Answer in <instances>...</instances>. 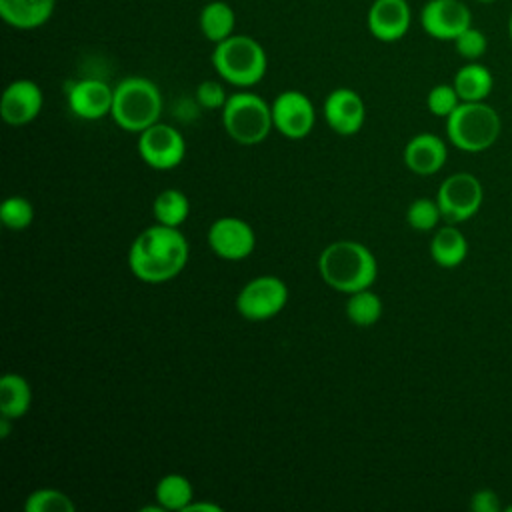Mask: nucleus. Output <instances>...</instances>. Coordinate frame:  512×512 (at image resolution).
<instances>
[{"label":"nucleus","instance_id":"nucleus-1","mask_svg":"<svg viewBox=\"0 0 512 512\" xmlns=\"http://www.w3.org/2000/svg\"><path fill=\"white\" fill-rule=\"evenodd\" d=\"M188 252V240L178 228L156 222L134 238L128 266L142 282L158 284L176 278L184 270Z\"/></svg>","mask_w":512,"mask_h":512},{"label":"nucleus","instance_id":"nucleus-2","mask_svg":"<svg viewBox=\"0 0 512 512\" xmlns=\"http://www.w3.org/2000/svg\"><path fill=\"white\" fill-rule=\"evenodd\" d=\"M318 272L330 288L352 294L374 284L378 262L366 244L358 240H336L320 252Z\"/></svg>","mask_w":512,"mask_h":512},{"label":"nucleus","instance_id":"nucleus-3","mask_svg":"<svg viewBox=\"0 0 512 512\" xmlns=\"http://www.w3.org/2000/svg\"><path fill=\"white\" fill-rule=\"evenodd\" d=\"M212 66L224 82L238 88H250L264 78L268 56L256 38L248 34H232L214 44Z\"/></svg>","mask_w":512,"mask_h":512},{"label":"nucleus","instance_id":"nucleus-4","mask_svg":"<svg viewBox=\"0 0 512 512\" xmlns=\"http://www.w3.org/2000/svg\"><path fill=\"white\" fill-rule=\"evenodd\" d=\"M162 94L156 82L144 76H128L114 86L112 120L126 132L140 134L160 122Z\"/></svg>","mask_w":512,"mask_h":512},{"label":"nucleus","instance_id":"nucleus-5","mask_svg":"<svg viewBox=\"0 0 512 512\" xmlns=\"http://www.w3.org/2000/svg\"><path fill=\"white\" fill-rule=\"evenodd\" d=\"M500 132L502 120L486 100L460 102L446 118V136L462 152L476 154L488 150L496 144Z\"/></svg>","mask_w":512,"mask_h":512},{"label":"nucleus","instance_id":"nucleus-6","mask_svg":"<svg viewBox=\"0 0 512 512\" xmlns=\"http://www.w3.org/2000/svg\"><path fill=\"white\" fill-rule=\"evenodd\" d=\"M222 126L226 134L242 146L260 144L274 128L272 106L262 96L248 90L230 94L222 108Z\"/></svg>","mask_w":512,"mask_h":512},{"label":"nucleus","instance_id":"nucleus-7","mask_svg":"<svg viewBox=\"0 0 512 512\" xmlns=\"http://www.w3.org/2000/svg\"><path fill=\"white\" fill-rule=\"evenodd\" d=\"M436 202L444 222L460 224L480 210L484 202V188L472 172H454L438 186Z\"/></svg>","mask_w":512,"mask_h":512},{"label":"nucleus","instance_id":"nucleus-8","mask_svg":"<svg viewBox=\"0 0 512 512\" xmlns=\"http://www.w3.org/2000/svg\"><path fill=\"white\" fill-rule=\"evenodd\" d=\"M288 304V286L282 278L262 274L246 282L236 296V310L250 322L270 320Z\"/></svg>","mask_w":512,"mask_h":512},{"label":"nucleus","instance_id":"nucleus-9","mask_svg":"<svg viewBox=\"0 0 512 512\" xmlns=\"http://www.w3.org/2000/svg\"><path fill=\"white\" fill-rule=\"evenodd\" d=\"M138 154L154 170H172L184 160L186 142L174 126L156 122L138 134Z\"/></svg>","mask_w":512,"mask_h":512},{"label":"nucleus","instance_id":"nucleus-10","mask_svg":"<svg viewBox=\"0 0 512 512\" xmlns=\"http://www.w3.org/2000/svg\"><path fill=\"white\" fill-rule=\"evenodd\" d=\"M272 122L282 136L290 140H300L308 136L314 128V104L300 90H284L272 102Z\"/></svg>","mask_w":512,"mask_h":512},{"label":"nucleus","instance_id":"nucleus-11","mask_svg":"<svg viewBox=\"0 0 512 512\" xmlns=\"http://www.w3.org/2000/svg\"><path fill=\"white\" fill-rule=\"evenodd\" d=\"M208 246L222 260H244L256 248L254 228L236 216L216 218L208 228Z\"/></svg>","mask_w":512,"mask_h":512},{"label":"nucleus","instance_id":"nucleus-12","mask_svg":"<svg viewBox=\"0 0 512 512\" xmlns=\"http://www.w3.org/2000/svg\"><path fill=\"white\" fill-rule=\"evenodd\" d=\"M420 26L434 40L454 42L472 26V12L462 0H428L420 10Z\"/></svg>","mask_w":512,"mask_h":512},{"label":"nucleus","instance_id":"nucleus-13","mask_svg":"<svg viewBox=\"0 0 512 512\" xmlns=\"http://www.w3.org/2000/svg\"><path fill=\"white\" fill-rule=\"evenodd\" d=\"M44 104L40 86L34 80L18 78L10 82L0 100V116L10 126H24L32 122Z\"/></svg>","mask_w":512,"mask_h":512},{"label":"nucleus","instance_id":"nucleus-14","mask_svg":"<svg viewBox=\"0 0 512 512\" xmlns=\"http://www.w3.org/2000/svg\"><path fill=\"white\" fill-rule=\"evenodd\" d=\"M324 120L340 136L356 134L366 120V104L352 88H336L324 100Z\"/></svg>","mask_w":512,"mask_h":512},{"label":"nucleus","instance_id":"nucleus-15","mask_svg":"<svg viewBox=\"0 0 512 512\" xmlns=\"http://www.w3.org/2000/svg\"><path fill=\"white\" fill-rule=\"evenodd\" d=\"M412 24V10L406 0H374L368 8V32L380 42H398Z\"/></svg>","mask_w":512,"mask_h":512},{"label":"nucleus","instance_id":"nucleus-16","mask_svg":"<svg viewBox=\"0 0 512 512\" xmlns=\"http://www.w3.org/2000/svg\"><path fill=\"white\" fill-rule=\"evenodd\" d=\"M114 88L98 78H84L68 88V106L82 120H100L112 112Z\"/></svg>","mask_w":512,"mask_h":512},{"label":"nucleus","instance_id":"nucleus-17","mask_svg":"<svg viewBox=\"0 0 512 512\" xmlns=\"http://www.w3.org/2000/svg\"><path fill=\"white\" fill-rule=\"evenodd\" d=\"M446 158H448L446 142L432 132L416 134L404 146V164L408 166L410 172L418 176L436 174L446 164Z\"/></svg>","mask_w":512,"mask_h":512},{"label":"nucleus","instance_id":"nucleus-18","mask_svg":"<svg viewBox=\"0 0 512 512\" xmlns=\"http://www.w3.org/2000/svg\"><path fill=\"white\" fill-rule=\"evenodd\" d=\"M56 10V0H0L2 20L16 30L44 26Z\"/></svg>","mask_w":512,"mask_h":512},{"label":"nucleus","instance_id":"nucleus-19","mask_svg":"<svg viewBox=\"0 0 512 512\" xmlns=\"http://www.w3.org/2000/svg\"><path fill=\"white\" fill-rule=\"evenodd\" d=\"M468 240L456 224L436 228L430 240V256L440 268H456L466 260Z\"/></svg>","mask_w":512,"mask_h":512},{"label":"nucleus","instance_id":"nucleus-20","mask_svg":"<svg viewBox=\"0 0 512 512\" xmlns=\"http://www.w3.org/2000/svg\"><path fill=\"white\" fill-rule=\"evenodd\" d=\"M452 84L462 102H480L490 96L494 88V78L492 72L476 60L460 66L454 74Z\"/></svg>","mask_w":512,"mask_h":512},{"label":"nucleus","instance_id":"nucleus-21","mask_svg":"<svg viewBox=\"0 0 512 512\" xmlns=\"http://www.w3.org/2000/svg\"><path fill=\"white\" fill-rule=\"evenodd\" d=\"M198 26H200L202 36L208 42L218 44L234 34L236 12L228 2L212 0L202 6L200 16H198Z\"/></svg>","mask_w":512,"mask_h":512},{"label":"nucleus","instance_id":"nucleus-22","mask_svg":"<svg viewBox=\"0 0 512 512\" xmlns=\"http://www.w3.org/2000/svg\"><path fill=\"white\" fill-rule=\"evenodd\" d=\"M32 406V388L20 374L8 372L0 378V414L12 420L22 418Z\"/></svg>","mask_w":512,"mask_h":512},{"label":"nucleus","instance_id":"nucleus-23","mask_svg":"<svg viewBox=\"0 0 512 512\" xmlns=\"http://www.w3.org/2000/svg\"><path fill=\"white\" fill-rule=\"evenodd\" d=\"M154 496L166 512H184L194 500V488L186 476L170 472L156 482Z\"/></svg>","mask_w":512,"mask_h":512},{"label":"nucleus","instance_id":"nucleus-24","mask_svg":"<svg viewBox=\"0 0 512 512\" xmlns=\"http://www.w3.org/2000/svg\"><path fill=\"white\" fill-rule=\"evenodd\" d=\"M152 214L158 224L178 228L190 214V200L182 190L166 188L154 198Z\"/></svg>","mask_w":512,"mask_h":512},{"label":"nucleus","instance_id":"nucleus-25","mask_svg":"<svg viewBox=\"0 0 512 512\" xmlns=\"http://www.w3.org/2000/svg\"><path fill=\"white\" fill-rule=\"evenodd\" d=\"M384 312V304L382 298L372 292L370 288L358 290L348 294V302H346V316L352 324L356 326H372L382 318Z\"/></svg>","mask_w":512,"mask_h":512},{"label":"nucleus","instance_id":"nucleus-26","mask_svg":"<svg viewBox=\"0 0 512 512\" xmlns=\"http://www.w3.org/2000/svg\"><path fill=\"white\" fill-rule=\"evenodd\" d=\"M26 512H74L72 498L56 488H38L24 500Z\"/></svg>","mask_w":512,"mask_h":512},{"label":"nucleus","instance_id":"nucleus-27","mask_svg":"<svg viewBox=\"0 0 512 512\" xmlns=\"http://www.w3.org/2000/svg\"><path fill=\"white\" fill-rule=\"evenodd\" d=\"M442 220L440 206L436 198H416L410 202L406 210V222L410 228L418 232H430L438 228V222Z\"/></svg>","mask_w":512,"mask_h":512},{"label":"nucleus","instance_id":"nucleus-28","mask_svg":"<svg viewBox=\"0 0 512 512\" xmlns=\"http://www.w3.org/2000/svg\"><path fill=\"white\" fill-rule=\"evenodd\" d=\"M0 220L8 230H24L34 220V206L24 196H10L0 206Z\"/></svg>","mask_w":512,"mask_h":512},{"label":"nucleus","instance_id":"nucleus-29","mask_svg":"<svg viewBox=\"0 0 512 512\" xmlns=\"http://www.w3.org/2000/svg\"><path fill=\"white\" fill-rule=\"evenodd\" d=\"M454 48H456L458 56L464 58L466 62H476V60H480L486 54L488 38H486V34L480 28L468 26L462 34L456 36Z\"/></svg>","mask_w":512,"mask_h":512},{"label":"nucleus","instance_id":"nucleus-30","mask_svg":"<svg viewBox=\"0 0 512 512\" xmlns=\"http://www.w3.org/2000/svg\"><path fill=\"white\" fill-rule=\"evenodd\" d=\"M460 96L454 88V84H436L428 96H426V106L428 110L438 116V118H448L456 106L460 104Z\"/></svg>","mask_w":512,"mask_h":512},{"label":"nucleus","instance_id":"nucleus-31","mask_svg":"<svg viewBox=\"0 0 512 512\" xmlns=\"http://www.w3.org/2000/svg\"><path fill=\"white\" fill-rule=\"evenodd\" d=\"M194 98H196V102H198L200 108H206V110H222L224 104H226V100H228V94H226L222 82H218V80H202V82L196 86Z\"/></svg>","mask_w":512,"mask_h":512},{"label":"nucleus","instance_id":"nucleus-32","mask_svg":"<svg viewBox=\"0 0 512 512\" xmlns=\"http://www.w3.org/2000/svg\"><path fill=\"white\" fill-rule=\"evenodd\" d=\"M470 508L474 512H498L502 508L498 494L492 488H480L470 498Z\"/></svg>","mask_w":512,"mask_h":512},{"label":"nucleus","instance_id":"nucleus-33","mask_svg":"<svg viewBox=\"0 0 512 512\" xmlns=\"http://www.w3.org/2000/svg\"><path fill=\"white\" fill-rule=\"evenodd\" d=\"M184 512H222V506L212 504V502H196L192 500Z\"/></svg>","mask_w":512,"mask_h":512},{"label":"nucleus","instance_id":"nucleus-34","mask_svg":"<svg viewBox=\"0 0 512 512\" xmlns=\"http://www.w3.org/2000/svg\"><path fill=\"white\" fill-rule=\"evenodd\" d=\"M10 422H12V418L0 416V438H8V434H10Z\"/></svg>","mask_w":512,"mask_h":512},{"label":"nucleus","instance_id":"nucleus-35","mask_svg":"<svg viewBox=\"0 0 512 512\" xmlns=\"http://www.w3.org/2000/svg\"><path fill=\"white\" fill-rule=\"evenodd\" d=\"M508 36H510V42H512V12H510V18H508Z\"/></svg>","mask_w":512,"mask_h":512},{"label":"nucleus","instance_id":"nucleus-36","mask_svg":"<svg viewBox=\"0 0 512 512\" xmlns=\"http://www.w3.org/2000/svg\"><path fill=\"white\" fill-rule=\"evenodd\" d=\"M476 2H482V4H490V2H496V0H476Z\"/></svg>","mask_w":512,"mask_h":512},{"label":"nucleus","instance_id":"nucleus-37","mask_svg":"<svg viewBox=\"0 0 512 512\" xmlns=\"http://www.w3.org/2000/svg\"><path fill=\"white\" fill-rule=\"evenodd\" d=\"M506 510H508V512H512V506H508V508H506Z\"/></svg>","mask_w":512,"mask_h":512}]
</instances>
